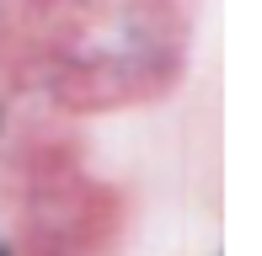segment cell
<instances>
[{
    "label": "cell",
    "mask_w": 262,
    "mask_h": 256,
    "mask_svg": "<svg viewBox=\"0 0 262 256\" xmlns=\"http://www.w3.org/2000/svg\"><path fill=\"white\" fill-rule=\"evenodd\" d=\"M0 256H6V251H0Z\"/></svg>",
    "instance_id": "6da1fadb"
}]
</instances>
